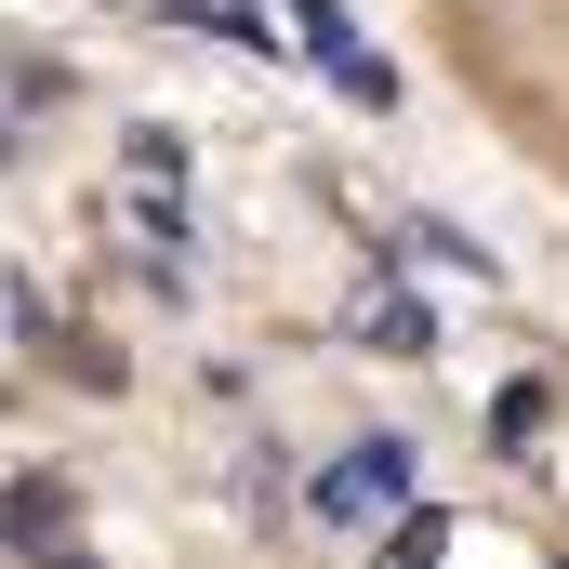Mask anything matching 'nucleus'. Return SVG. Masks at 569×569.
<instances>
[{
	"instance_id": "nucleus-2",
	"label": "nucleus",
	"mask_w": 569,
	"mask_h": 569,
	"mask_svg": "<svg viewBox=\"0 0 569 569\" xmlns=\"http://www.w3.org/2000/svg\"><path fill=\"white\" fill-rule=\"evenodd\" d=\"M425 93L569 226V0H385Z\"/></svg>"
},
{
	"instance_id": "nucleus-1",
	"label": "nucleus",
	"mask_w": 569,
	"mask_h": 569,
	"mask_svg": "<svg viewBox=\"0 0 569 569\" xmlns=\"http://www.w3.org/2000/svg\"><path fill=\"white\" fill-rule=\"evenodd\" d=\"M0 569H569V279L212 40L0 13Z\"/></svg>"
}]
</instances>
